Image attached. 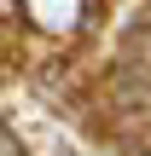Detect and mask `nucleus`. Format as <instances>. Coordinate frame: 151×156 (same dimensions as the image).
<instances>
[{
  "instance_id": "1",
  "label": "nucleus",
  "mask_w": 151,
  "mask_h": 156,
  "mask_svg": "<svg viewBox=\"0 0 151 156\" xmlns=\"http://www.w3.org/2000/svg\"><path fill=\"white\" fill-rule=\"evenodd\" d=\"M105 122L116 133H145L151 127V81L145 75H122L105 93Z\"/></svg>"
},
{
  "instance_id": "2",
  "label": "nucleus",
  "mask_w": 151,
  "mask_h": 156,
  "mask_svg": "<svg viewBox=\"0 0 151 156\" xmlns=\"http://www.w3.org/2000/svg\"><path fill=\"white\" fill-rule=\"evenodd\" d=\"M134 64H140V69H151V35L140 41V46H134Z\"/></svg>"
},
{
  "instance_id": "3",
  "label": "nucleus",
  "mask_w": 151,
  "mask_h": 156,
  "mask_svg": "<svg viewBox=\"0 0 151 156\" xmlns=\"http://www.w3.org/2000/svg\"><path fill=\"white\" fill-rule=\"evenodd\" d=\"M17 6H23V0H0V23H12V17H17Z\"/></svg>"
}]
</instances>
